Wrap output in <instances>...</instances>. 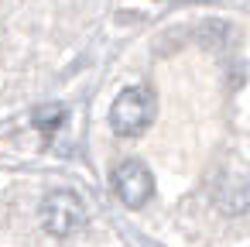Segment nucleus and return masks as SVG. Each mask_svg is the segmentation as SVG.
<instances>
[{"label":"nucleus","mask_w":250,"mask_h":247,"mask_svg":"<svg viewBox=\"0 0 250 247\" xmlns=\"http://www.w3.org/2000/svg\"><path fill=\"white\" fill-rule=\"evenodd\" d=\"M38 220L42 226L52 233V237H72L76 230L86 226V206L76 192L69 189H59V192H48L38 206Z\"/></svg>","instance_id":"2"},{"label":"nucleus","mask_w":250,"mask_h":247,"mask_svg":"<svg viewBox=\"0 0 250 247\" xmlns=\"http://www.w3.org/2000/svg\"><path fill=\"white\" fill-rule=\"evenodd\" d=\"M154 113H158L154 93L147 86H127L110 107V127L120 137H137V134H144L151 127Z\"/></svg>","instance_id":"1"},{"label":"nucleus","mask_w":250,"mask_h":247,"mask_svg":"<svg viewBox=\"0 0 250 247\" xmlns=\"http://www.w3.org/2000/svg\"><path fill=\"white\" fill-rule=\"evenodd\" d=\"M35 127L42 131V134H55L62 124H65V107L62 103H52V107H42V110H35Z\"/></svg>","instance_id":"4"},{"label":"nucleus","mask_w":250,"mask_h":247,"mask_svg":"<svg viewBox=\"0 0 250 247\" xmlns=\"http://www.w3.org/2000/svg\"><path fill=\"white\" fill-rule=\"evenodd\" d=\"M113 192H117V199L127 209H141L151 199V192H154V179H151V172L141 161H124L113 172Z\"/></svg>","instance_id":"3"}]
</instances>
